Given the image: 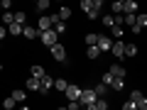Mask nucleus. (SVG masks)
Here are the masks:
<instances>
[{
    "label": "nucleus",
    "instance_id": "nucleus-1",
    "mask_svg": "<svg viewBox=\"0 0 147 110\" xmlns=\"http://www.w3.org/2000/svg\"><path fill=\"white\" fill-rule=\"evenodd\" d=\"M130 100L135 103V110H147V98L142 95V91H132V93H130Z\"/></svg>",
    "mask_w": 147,
    "mask_h": 110
},
{
    "label": "nucleus",
    "instance_id": "nucleus-2",
    "mask_svg": "<svg viewBox=\"0 0 147 110\" xmlns=\"http://www.w3.org/2000/svg\"><path fill=\"white\" fill-rule=\"evenodd\" d=\"M96 98H98V95H96L93 91H86V88H84V91H81V93H79V103L84 105V108H91Z\"/></svg>",
    "mask_w": 147,
    "mask_h": 110
},
{
    "label": "nucleus",
    "instance_id": "nucleus-3",
    "mask_svg": "<svg viewBox=\"0 0 147 110\" xmlns=\"http://www.w3.org/2000/svg\"><path fill=\"white\" fill-rule=\"evenodd\" d=\"M52 56L57 59L59 64L66 61V49H64V44H59V42H54V44H52Z\"/></svg>",
    "mask_w": 147,
    "mask_h": 110
},
{
    "label": "nucleus",
    "instance_id": "nucleus-4",
    "mask_svg": "<svg viewBox=\"0 0 147 110\" xmlns=\"http://www.w3.org/2000/svg\"><path fill=\"white\" fill-rule=\"evenodd\" d=\"M39 39H42V44H47V47H52L54 42L59 39V34L54 30H44V32H39Z\"/></svg>",
    "mask_w": 147,
    "mask_h": 110
},
{
    "label": "nucleus",
    "instance_id": "nucleus-5",
    "mask_svg": "<svg viewBox=\"0 0 147 110\" xmlns=\"http://www.w3.org/2000/svg\"><path fill=\"white\" fill-rule=\"evenodd\" d=\"M110 52H113L115 59H123V56H125V54H123V52H125V42H123V39H115V42L110 44Z\"/></svg>",
    "mask_w": 147,
    "mask_h": 110
},
{
    "label": "nucleus",
    "instance_id": "nucleus-6",
    "mask_svg": "<svg viewBox=\"0 0 147 110\" xmlns=\"http://www.w3.org/2000/svg\"><path fill=\"white\" fill-rule=\"evenodd\" d=\"M110 44H113V39H110L108 34H98V39H96V47H98L100 52H110Z\"/></svg>",
    "mask_w": 147,
    "mask_h": 110
},
{
    "label": "nucleus",
    "instance_id": "nucleus-7",
    "mask_svg": "<svg viewBox=\"0 0 147 110\" xmlns=\"http://www.w3.org/2000/svg\"><path fill=\"white\" fill-rule=\"evenodd\" d=\"M52 88H54V78L49 76V73H44L42 78H39V91H42V93H47V91H52Z\"/></svg>",
    "mask_w": 147,
    "mask_h": 110
},
{
    "label": "nucleus",
    "instance_id": "nucleus-8",
    "mask_svg": "<svg viewBox=\"0 0 147 110\" xmlns=\"http://www.w3.org/2000/svg\"><path fill=\"white\" fill-rule=\"evenodd\" d=\"M64 93H66V98H69V100H79V93H81V88H79V86H74V83H66Z\"/></svg>",
    "mask_w": 147,
    "mask_h": 110
},
{
    "label": "nucleus",
    "instance_id": "nucleus-9",
    "mask_svg": "<svg viewBox=\"0 0 147 110\" xmlns=\"http://www.w3.org/2000/svg\"><path fill=\"white\" fill-rule=\"evenodd\" d=\"M22 34H25L27 39H37V37H39V30L32 27V25H22Z\"/></svg>",
    "mask_w": 147,
    "mask_h": 110
},
{
    "label": "nucleus",
    "instance_id": "nucleus-10",
    "mask_svg": "<svg viewBox=\"0 0 147 110\" xmlns=\"http://www.w3.org/2000/svg\"><path fill=\"white\" fill-rule=\"evenodd\" d=\"M37 30H39V32L52 30V20H49V15H42V17H39V22H37Z\"/></svg>",
    "mask_w": 147,
    "mask_h": 110
},
{
    "label": "nucleus",
    "instance_id": "nucleus-11",
    "mask_svg": "<svg viewBox=\"0 0 147 110\" xmlns=\"http://www.w3.org/2000/svg\"><path fill=\"white\" fill-rule=\"evenodd\" d=\"M110 88H113V91H123V88H125V78H120V76H113V81H110Z\"/></svg>",
    "mask_w": 147,
    "mask_h": 110
},
{
    "label": "nucleus",
    "instance_id": "nucleus-12",
    "mask_svg": "<svg viewBox=\"0 0 147 110\" xmlns=\"http://www.w3.org/2000/svg\"><path fill=\"white\" fill-rule=\"evenodd\" d=\"M7 34L20 37V34H22V25H20V22H10V25H7Z\"/></svg>",
    "mask_w": 147,
    "mask_h": 110
},
{
    "label": "nucleus",
    "instance_id": "nucleus-13",
    "mask_svg": "<svg viewBox=\"0 0 147 110\" xmlns=\"http://www.w3.org/2000/svg\"><path fill=\"white\" fill-rule=\"evenodd\" d=\"M86 56H88V59H98V56H100V49L96 47V44H88V49H86Z\"/></svg>",
    "mask_w": 147,
    "mask_h": 110
},
{
    "label": "nucleus",
    "instance_id": "nucleus-14",
    "mask_svg": "<svg viewBox=\"0 0 147 110\" xmlns=\"http://www.w3.org/2000/svg\"><path fill=\"white\" fill-rule=\"evenodd\" d=\"M25 86H27V91H39V78L37 76H30Z\"/></svg>",
    "mask_w": 147,
    "mask_h": 110
},
{
    "label": "nucleus",
    "instance_id": "nucleus-15",
    "mask_svg": "<svg viewBox=\"0 0 147 110\" xmlns=\"http://www.w3.org/2000/svg\"><path fill=\"white\" fill-rule=\"evenodd\" d=\"M123 12H137V3L135 0H125L123 3Z\"/></svg>",
    "mask_w": 147,
    "mask_h": 110
},
{
    "label": "nucleus",
    "instance_id": "nucleus-16",
    "mask_svg": "<svg viewBox=\"0 0 147 110\" xmlns=\"http://www.w3.org/2000/svg\"><path fill=\"white\" fill-rule=\"evenodd\" d=\"M12 98L17 100V103H27V93L22 88H17V91H12Z\"/></svg>",
    "mask_w": 147,
    "mask_h": 110
},
{
    "label": "nucleus",
    "instance_id": "nucleus-17",
    "mask_svg": "<svg viewBox=\"0 0 147 110\" xmlns=\"http://www.w3.org/2000/svg\"><path fill=\"white\" fill-rule=\"evenodd\" d=\"M108 108V103H105V98H96L93 105H91V110H105Z\"/></svg>",
    "mask_w": 147,
    "mask_h": 110
},
{
    "label": "nucleus",
    "instance_id": "nucleus-18",
    "mask_svg": "<svg viewBox=\"0 0 147 110\" xmlns=\"http://www.w3.org/2000/svg\"><path fill=\"white\" fill-rule=\"evenodd\" d=\"M110 73H113V76H120V78H125V68H123L120 64H113V66H110Z\"/></svg>",
    "mask_w": 147,
    "mask_h": 110
},
{
    "label": "nucleus",
    "instance_id": "nucleus-19",
    "mask_svg": "<svg viewBox=\"0 0 147 110\" xmlns=\"http://www.w3.org/2000/svg\"><path fill=\"white\" fill-rule=\"evenodd\" d=\"M10 22H15V12L3 10V25H10Z\"/></svg>",
    "mask_w": 147,
    "mask_h": 110
},
{
    "label": "nucleus",
    "instance_id": "nucleus-20",
    "mask_svg": "<svg viewBox=\"0 0 147 110\" xmlns=\"http://www.w3.org/2000/svg\"><path fill=\"white\" fill-rule=\"evenodd\" d=\"M52 30L57 32V34H64V32H66V25H64V20H59V22H54V25H52Z\"/></svg>",
    "mask_w": 147,
    "mask_h": 110
},
{
    "label": "nucleus",
    "instance_id": "nucleus-21",
    "mask_svg": "<svg viewBox=\"0 0 147 110\" xmlns=\"http://www.w3.org/2000/svg\"><path fill=\"white\" fill-rule=\"evenodd\" d=\"M105 91H108V86H105V83H98V86L93 88V93L98 95V98H105Z\"/></svg>",
    "mask_w": 147,
    "mask_h": 110
},
{
    "label": "nucleus",
    "instance_id": "nucleus-22",
    "mask_svg": "<svg viewBox=\"0 0 147 110\" xmlns=\"http://www.w3.org/2000/svg\"><path fill=\"white\" fill-rule=\"evenodd\" d=\"M49 3H52V0H37V5H34V7L44 15V12H47V7H49Z\"/></svg>",
    "mask_w": 147,
    "mask_h": 110
},
{
    "label": "nucleus",
    "instance_id": "nucleus-23",
    "mask_svg": "<svg viewBox=\"0 0 147 110\" xmlns=\"http://www.w3.org/2000/svg\"><path fill=\"white\" fill-rule=\"evenodd\" d=\"M59 17H61V20L66 22L69 17H71V7H66V5H61V10H59Z\"/></svg>",
    "mask_w": 147,
    "mask_h": 110
},
{
    "label": "nucleus",
    "instance_id": "nucleus-24",
    "mask_svg": "<svg viewBox=\"0 0 147 110\" xmlns=\"http://www.w3.org/2000/svg\"><path fill=\"white\" fill-rule=\"evenodd\" d=\"M86 17H88V20H98V17H100V10H98V7L93 5V7H91L88 12H86Z\"/></svg>",
    "mask_w": 147,
    "mask_h": 110
},
{
    "label": "nucleus",
    "instance_id": "nucleus-25",
    "mask_svg": "<svg viewBox=\"0 0 147 110\" xmlns=\"http://www.w3.org/2000/svg\"><path fill=\"white\" fill-rule=\"evenodd\" d=\"M15 105H17V100L12 98V95H10V98H5V100H3V108H5V110H12Z\"/></svg>",
    "mask_w": 147,
    "mask_h": 110
},
{
    "label": "nucleus",
    "instance_id": "nucleus-26",
    "mask_svg": "<svg viewBox=\"0 0 147 110\" xmlns=\"http://www.w3.org/2000/svg\"><path fill=\"white\" fill-rule=\"evenodd\" d=\"M110 10H113V15H123V3L113 0V5H110Z\"/></svg>",
    "mask_w": 147,
    "mask_h": 110
},
{
    "label": "nucleus",
    "instance_id": "nucleus-27",
    "mask_svg": "<svg viewBox=\"0 0 147 110\" xmlns=\"http://www.w3.org/2000/svg\"><path fill=\"white\" fill-rule=\"evenodd\" d=\"M123 22L125 25H135V12H123Z\"/></svg>",
    "mask_w": 147,
    "mask_h": 110
},
{
    "label": "nucleus",
    "instance_id": "nucleus-28",
    "mask_svg": "<svg viewBox=\"0 0 147 110\" xmlns=\"http://www.w3.org/2000/svg\"><path fill=\"white\" fill-rule=\"evenodd\" d=\"M110 32H113L115 39H123V27H120V25H113V27H110Z\"/></svg>",
    "mask_w": 147,
    "mask_h": 110
},
{
    "label": "nucleus",
    "instance_id": "nucleus-29",
    "mask_svg": "<svg viewBox=\"0 0 147 110\" xmlns=\"http://www.w3.org/2000/svg\"><path fill=\"white\" fill-rule=\"evenodd\" d=\"M123 54H125V56H135L137 47H135V44H125V52H123Z\"/></svg>",
    "mask_w": 147,
    "mask_h": 110
},
{
    "label": "nucleus",
    "instance_id": "nucleus-30",
    "mask_svg": "<svg viewBox=\"0 0 147 110\" xmlns=\"http://www.w3.org/2000/svg\"><path fill=\"white\" fill-rule=\"evenodd\" d=\"M54 88L64 93V88H66V81H64V78H54Z\"/></svg>",
    "mask_w": 147,
    "mask_h": 110
},
{
    "label": "nucleus",
    "instance_id": "nucleus-31",
    "mask_svg": "<svg viewBox=\"0 0 147 110\" xmlns=\"http://www.w3.org/2000/svg\"><path fill=\"white\" fill-rule=\"evenodd\" d=\"M44 73H47V71H44L42 66H32V76H37V78H42Z\"/></svg>",
    "mask_w": 147,
    "mask_h": 110
},
{
    "label": "nucleus",
    "instance_id": "nucleus-32",
    "mask_svg": "<svg viewBox=\"0 0 147 110\" xmlns=\"http://www.w3.org/2000/svg\"><path fill=\"white\" fill-rule=\"evenodd\" d=\"M79 5H81V10H84V12H88L91 7H93V3H91V0H81Z\"/></svg>",
    "mask_w": 147,
    "mask_h": 110
},
{
    "label": "nucleus",
    "instance_id": "nucleus-33",
    "mask_svg": "<svg viewBox=\"0 0 147 110\" xmlns=\"http://www.w3.org/2000/svg\"><path fill=\"white\" fill-rule=\"evenodd\" d=\"M103 25H105V27H113V25H115L113 15H103Z\"/></svg>",
    "mask_w": 147,
    "mask_h": 110
},
{
    "label": "nucleus",
    "instance_id": "nucleus-34",
    "mask_svg": "<svg viewBox=\"0 0 147 110\" xmlns=\"http://www.w3.org/2000/svg\"><path fill=\"white\" fill-rule=\"evenodd\" d=\"M15 22H20V25L27 22V15H25V12H15Z\"/></svg>",
    "mask_w": 147,
    "mask_h": 110
},
{
    "label": "nucleus",
    "instance_id": "nucleus-35",
    "mask_svg": "<svg viewBox=\"0 0 147 110\" xmlns=\"http://www.w3.org/2000/svg\"><path fill=\"white\" fill-rule=\"evenodd\" d=\"M66 108H69V110H79V108H81V103H79V100H69Z\"/></svg>",
    "mask_w": 147,
    "mask_h": 110
},
{
    "label": "nucleus",
    "instance_id": "nucleus-36",
    "mask_svg": "<svg viewBox=\"0 0 147 110\" xmlns=\"http://www.w3.org/2000/svg\"><path fill=\"white\" fill-rule=\"evenodd\" d=\"M96 39H98V34H86V44H96Z\"/></svg>",
    "mask_w": 147,
    "mask_h": 110
},
{
    "label": "nucleus",
    "instance_id": "nucleus-37",
    "mask_svg": "<svg viewBox=\"0 0 147 110\" xmlns=\"http://www.w3.org/2000/svg\"><path fill=\"white\" fill-rule=\"evenodd\" d=\"M110 81H113V73H110V71H108V73H103V83H105V86H108V83H110Z\"/></svg>",
    "mask_w": 147,
    "mask_h": 110
},
{
    "label": "nucleus",
    "instance_id": "nucleus-38",
    "mask_svg": "<svg viewBox=\"0 0 147 110\" xmlns=\"http://www.w3.org/2000/svg\"><path fill=\"white\" fill-rule=\"evenodd\" d=\"M123 110H135V103H132V100H127V103H123Z\"/></svg>",
    "mask_w": 147,
    "mask_h": 110
},
{
    "label": "nucleus",
    "instance_id": "nucleus-39",
    "mask_svg": "<svg viewBox=\"0 0 147 110\" xmlns=\"http://www.w3.org/2000/svg\"><path fill=\"white\" fill-rule=\"evenodd\" d=\"M5 34H7V30H5L3 25H0V39H5Z\"/></svg>",
    "mask_w": 147,
    "mask_h": 110
},
{
    "label": "nucleus",
    "instance_id": "nucleus-40",
    "mask_svg": "<svg viewBox=\"0 0 147 110\" xmlns=\"http://www.w3.org/2000/svg\"><path fill=\"white\" fill-rule=\"evenodd\" d=\"M0 71H3V61H0Z\"/></svg>",
    "mask_w": 147,
    "mask_h": 110
},
{
    "label": "nucleus",
    "instance_id": "nucleus-41",
    "mask_svg": "<svg viewBox=\"0 0 147 110\" xmlns=\"http://www.w3.org/2000/svg\"><path fill=\"white\" fill-rule=\"evenodd\" d=\"M0 10H3V3H0Z\"/></svg>",
    "mask_w": 147,
    "mask_h": 110
},
{
    "label": "nucleus",
    "instance_id": "nucleus-42",
    "mask_svg": "<svg viewBox=\"0 0 147 110\" xmlns=\"http://www.w3.org/2000/svg\"><path fill=\"white\" fill-rule=\"evenodd\" d=\"M118 3H125V0H118Z\"/></svg>",
    "mask_w": 147,
    "mask_h": 110
},
{
    "label": "nucleus",
    "instance_id": "nucleus-43",
    "mask_svg": "<svg viewBox=\"0 0 147 110\" xmlns=\"http://www.w3.org/2000/svg\"><path fill=\"white\" fill-rule=\"evenodd\" d=\"M59 3H61V0H59Z\"/></svg>",
    "mask_w": 147,
    "mask_h": 110
}]
</instances>
